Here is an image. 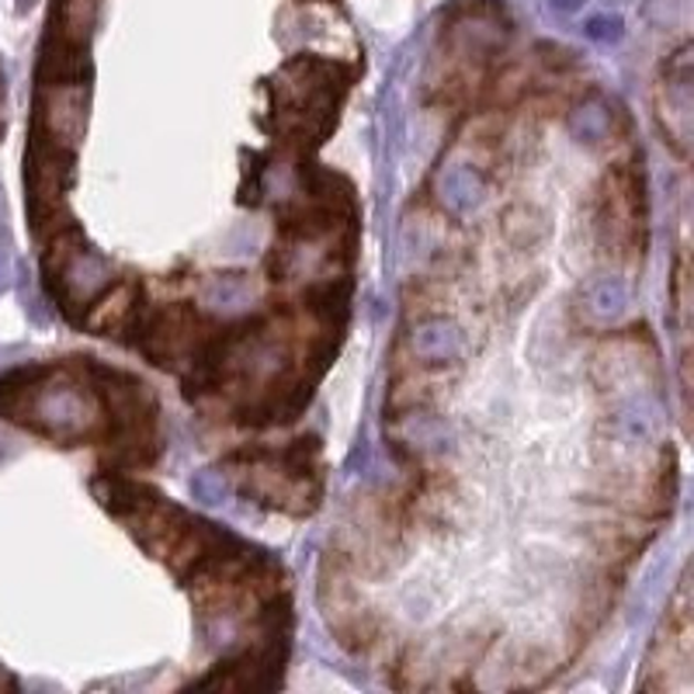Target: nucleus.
Returning <instances> with one entry per match:
<instances>
[{"label": "nucleus", "mask_w": 694, "mask_h": 694, "mask_svg": "<svg viewBox=\"0 0 694 694\" xmlns=\"http://www.w3.org/2000/svg\"><path fill=\"white\" fill-rule=\"evenodd\" d=\"M438 191H441L445 209H451L455 215H466V212H472L476 205H480L483 181H480V174L472 171V167H451V171L441 174Z\"/></svg>", "instance_id": "5"}, {"label": "nucleus", "mask_w": 694, "mask_h": 694, "mask_svg": "<svg viewBox=\"0 0 694 694\" xmlns=\"http://www.w3.org/2000/svg\"><path fill=\"white\" fill-rule=\"evenodd\" d=\"M4 687H14V681L4 674V670H0V691H4Z\"/></svg>", "instance_id": "12"}, {"label": "nucleus", "mask_w": 694, "mask_h": 694, "mask_svg": "<svg viewBox=\"0 0 694 694\" xmlns=\"http://www.w3.org/2000/svg\"><path fill=\"white\" fill-rule=\"evenodd\" d=\"M136 306H139V285H132V281L118 285V289H111V296L102 306L90 309L84 323L90 330H98V333H111V330L126 327L136 317Z\"/></svg>", "instance_id": "4"}, {"label": "nucleus", "mask_w": 694, "mask_h": 694, "mask_svg": "<svg viewBox=\"0 0 694 694\" xmlns=\"http://www.w3.org/2000/svg\"><path fill=\"white\" fill-rule=\"evenodd\" d=\"M548 4H553L556 11H563V14H569V11L584 8V0H548Z\"/></svg>", "instance_id": "11"}, {"label": "nucleus", "mask_w": 694, "mask_h": 694, "mask_svg": "<svg viewBox=\"0 0 694 694\" xmlns=\"http://www.w3.org/2000/svg\"><path fill=\"white\" fill-rule=\"evenodd\" d=\"M594 42H618L621 35H626V25H621V18L618 14H597L587 21V29H584Z\"/></svg>", "instance_id": "9"}, {"label": "nucleus", "mask_w": 694, "mask_h": 694, "mask_svg": "<svg viewBox=\"0 0 694 694\" xmlns=\"http://www.w3.org/2000/svg\"><path fill=\"white\" fill-rule=\"evenodd\" d=\"M569 129H573V136H580L584 142H601V139H608V132H611V111H608L605 105L590 102V105H584V108L573 111Z\"/></svg>", "instance_id": "7"}, {"label": "nucleus", "mask_w": 694, "mask_h": 694, "mask_svg": "<svg viewBox=\"0 0 694 694\" xmlns=\"http://www.w3.org/2000/svg\"><path fill=\"white\" fill-rule=\"evenodd\" d=\"M250 299V289L241 275H226V278H212L205 285V302L215 309H244Z\"/></svg>", "instance_id": "8"}, {"label": "nucleus", "mask_w": 694, "mask_h": 694, "mask_svg": "<svg viewBox=\"0 0 694 694\" xmlns=\"http://www.w3.org/2000/svg\"><path fill=\"white\" fill-rule=\"evenodd\" d=\"M0 410L50 438H81L98 420V406L87 393L77 386H50V382H25L21 389H4Z\"/></svg>", "instance_id": "1"}, {"label": "nucleus", "mask_w": 694, "mask_h": 694, "mask_svg": "<svg viewBox=\"0 0 694 694\" xmlns=\"http://www.w3.org/2000/svg\"><path fill=\"white\" fill-rule=\"evenodd\" d=\"M584 302H587L590 317L611 320V317H618L621 309L629 306V289H626V281H621V278H601V281H594L587 289Z\"/></svg>", "instance_id": "6"}, {"label": "nucleus", "mask_w": 694, "mask_h": 694, "mask_svg": "<svg viewBox=\"0 0 694 694\" xmlns=\"http://www.w3.org/2000/svg\"><path fill=\"white\" fill-rule=\"evenodd\" d=\"M53 250L56 254H50V260H45V275H50L53 296L63 309L87 306L111 285V265L81 241L77 229L56 236Z\"/></svg>", "instance_id": "2"}, {"label": "nucleus", "mask_w": 694, "mask_h": 694, "mask_svg": "<svg viewBox=\"0 0 694 694\" xmlns=\"http://www.w3.org/2000/svg\"><path fill=\"white\" fill-rule=\"evenodd\" d=\"M414 351L427 365H445L462 354V330L451 320H424L414 330Z\"/></svg>", "instance_id": "3"}, {"label": "nucleus", "mask_w": 694, "mask_h": 694, "mask_svg": "<svg viewBox=\"0 0 694 694\" xmlns=\"http://www.w3.org/2000/svg\"><path fill=\"white\" fill-rule=\"evenodd\" d=\"M191 493H195V497L202 500V504H223L226 487H223L220 476L202 472V476H195V480H191Z\"/></svg>", "instance_id": "10"}]
</instances>
